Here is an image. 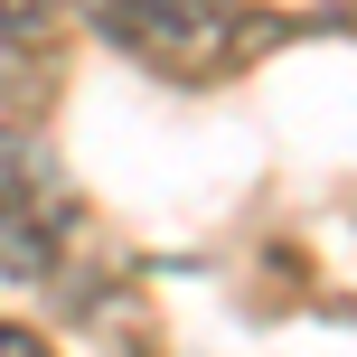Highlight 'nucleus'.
I'll return each instance as SVG.
<instances>
[{
  "mask_svg": "<svg viewBox=\"0 0 357 357\" xmlns=\"http://www.w3.org/2000/svg\"><path fill=\"white\" fill-rule=\"evenodd\" d=\"M75 19L160 75H216L235 56L245 0H75Z\"/></svg>",
  "mask_w": 357,
  "mask_h": 357,
  "instance_id": "obj_1",
  "label": "nucleus"
},
{
  "mask_svg": "<svg viewBox=\"0 0 357 357\" xmlns=\"http://www.w3.org/2000/svg\"><path fill=\"white\" fill-rule=\"evenodd\" d=\"M0 357H56L38 329H19V320H0Z\"/></svg>",
  "mask_w": 357,
  "mask_h": 357,
  "instance_id": "obj_3",
  "label": "nucleus"
},
{
  "mask_svg": "<svg viewBox=\"0 0 357 357\" xmlns=\"http://www.w3.org/2000/svg\"><path fill=\"white\" fill-rule=\"evenodd\" d=\"M75 235V197L56 178L38 132H0V273L10 282H47L56 254Z\"/></svg>",
  "mask_w": 357,
  "mask_h": 357,
  "instance_id": "obj_2",
  "label": "nucleus"
}]
</instances>
